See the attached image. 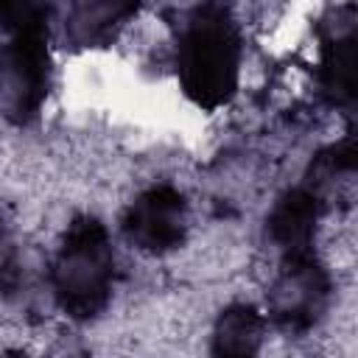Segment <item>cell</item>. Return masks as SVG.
Here are the masks:
<instances>
[{"mask_svg": "<svg viewBox=\"0 0 358 358\" xmlns=\"http://www.w3.org/2000/svg\"><path fill=\"white\" fill-rule=\"evenodd\" d=\"M176 81L199 109H221L246 84L243 25L227 8H196L173 36Z\"/></svg>", "mask_w": 358, "mask_h": 358, "instance_id": "2", "label": "cell"}, {"mask_svg": "<svg viewBox=\"0 0 358 358\" xmlns=\"http://www.w3.org/2000/svg\"><path fill=\"white\" fill-rule=\"evenodd\" d=\"M115 285L117 255L109 227L90 210L70 215L56 229L45 260L50 302L73 322H95L112 308Z\"/></svg>", "mask_w": 358, "mask_h": 358, "instance_id": "1", "label": "cell"}, {"mask_svg": "<svg viewBox=\"0 0 358 358\" xmlns=\"http://www.w3.org/2000/svg\"><path fill=\"white\" fill-rule=\"evenodd\" d=\"M271 344V327L257 299L232 296L210 319L204 336L207 358H263Z\"/></svg>", "mask_w": 358, "mask_h": 358, "instance_id": "4", "label": "cell"}, {"mask_svg": "<svg viewBox=\"0 0 358 358\" xmlns=\"http://www.w3.org/2000/svg\"><path fill=\"white\" fill-rule=\"evenodd\" d=\"M120 238L126 246L151 260H168L193 241V201L171 179H154L137 187L120 210Z\"/></svg>", "mask_w": 358, "mask_h": 358, "instance_id": "3", "label": "cell"}]
</instances>
